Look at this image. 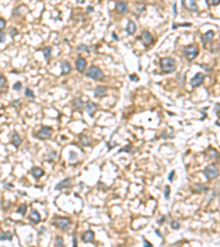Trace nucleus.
I'll return each mask as SVG.
<instances>
[{"instance_id":"f257e3e1","label":"nucleus","mask_w":220,"mask_h":247,"mask_svg":"<svg viewBox=\"0 0 220 247\" xmlns=\"http://www.w3.org/2000/svg\"><path fill=\"white\" fill-rule=\"evenodd\" d=\"M160 66H161L162 73L171 74L173 71H175V69H176V62H175L174 58L169 56L163 57L160 61Z\"/></svg>"},{"instance_id":"f03ea898","label":"nucleus","mask_w":220,"mask_h":247,"mask_svg":"<svg viewBox=\"0 0 220 247\" xmlns=\"http://www.w3.org/2000/svg\"><path fill=\"white\" fill-rule=\"evenodd\" d=\"M183 54L184 56L186 57L188 61H193L198 56L199 54V47L196 44H190L187 45L183 48Z\"/></svg>"},{"instance_id":"7ed1b4c3","label":"nucleus","mask_w":220,"mask_h":247,"mask_svg":"<svg viewBox=\"0 0 220 247\" xmlns=\"http://www.w3.org/2000/svg\"><path fill=\"white\" fill-rule=\"evenodd\" d=\"M86 76L95 80H104L105 75L98 66H91L86 70Z\"/></svg>"},{"instance_id":"20e7f679","label":"nucleus","mask_w":220,"mask_h":247,"mask_svg":"<svg viewBox=\"0 0 220 247\" xmlns=\"http://www.w3.org/2000/svg\"><path fill=\"white\" fill-rule=\"evenodd\" d=\"M203 172L208 180L216 179V178L218 177V175H219V170H218L217 166L215 165V164H211V165L207 166L206 168L204 169Z\"/></svg>"},{"instance_id":"39448f33","label":"nucleus","mask_w":220,"mask_h":247,"mask_svg":"<svg viewBox=\"0 0 220 247\" xmlns=\"http://www.w3.org/2000/svg\"><path fill=\"white\" fill-rule=\"evenodd\" d=\"M55 225H57L62 231H67L71 228L72 222L67 217H55Z\"/></svg>"},{"instance_id":"423d86ee","label":"nucleus","mask_w":220,"mask_h":247,"mask_svg":"<svg viewBox=\"0 0 220 247\" xmlns=\"http://www.w3.org/2000/svg\"><path fill=\"white\" fill-rule=\"evenodd\" d=\"M52 127H42L41 129L37 131V137L40 138V140H48L52 136Z\"/></svg>"},{"instance_id":"0eeeda50","label":"nucleus","mask_w":220,"mask_h":247,"mask_svg":"<svg viewBox=\"0 0 220 247\" xmlns=\"http://www.w3.org/2000/svg\"><path fill=\"white\" fill-rule=\"evenodd\" d=\"M204 80H205V75L203 73H197L190 79V85H192L193 88H197L203 84Z\"/></svg>"},{"instance_id":"6e6552de","label":"nucleus","mask_w":220,"mask_h":247,"mask_svg":"<svg viewBox=\"0 0 220 247\" xmlns=\"http://www.w3.org/2000/svg\"><path fill=\"white\" fill-rule=\"evenodd\" d=\"M182 5L186 10L190 12H197L198 11V6L195 0H183Z\"/></svg>"},{"instance_id":"1a4fd4ad","label":"nucleus","mask_w":220,"mask_h":247,"mask_svg":"<svg viewBox=\"0 0 220 247\" xmlns=\"http://www.w3.org/2000/svg\"><path fill=\"white\" fill-rule=\"evenodd\" d=\"M75 65H76V68L79 73H84V70L86 69V66H87V62H86V59L84 57L78 56L76 62H75Z\"/></svg>"},{"instance_id":"9d476101","label":"nucleus","mask_w":220,"mask_h":247,"mask_svg":"<svg viewBox=\"0 0 220 247\" xmlns=\"http://www.w3.org/2000/svg\"><path fill=\"white\" fill-rule=\"evenodd\" d=\"M85 108H86V111H87L88 114L90 115V117H93V115L96 113L97 110H98V106H97L95 102L90 101V100L86 102V106H85Z\"/></svg>"},{"instance_id":"9b49d317","label":"nucleus","mask_w":220,"mask_h":247,"mask_svg":"<svg viewBox=\"0 0 220 247\" xmlns=\"http://www.w3.org/2000/svg\"><path fill=\"white\" fill-rule=\"evenodd\" d=\"M139 39L142 40V42H143L144 45H150V44H152V43H153V37L151 35V33H150L149 31L142 32L141 37H139Z\"/></svg>"},{"instance_id":"f8f14e48","label":"nucleus","mask_w":220,"mask_h":247,"mask_svg":"<svg viewBox=\"0 0 220 247\" xmlns=\"http://www.w3.org/2000/svg\"><path fill=\"white\" fill-rule=\"evenodd\" d=\"M94 238H95V233L90 230L86 231L82 235V241L84 242V243H90V242L94 241Z\"/></svg>"},{"instance_id":"ddd939ff","label":"nucleus","mask_w":220,"mask_h":247,"mask_svg":"<svg viewBox=\"0 0 220 247\" xmlns=\"http://www.w3.org/2000/svg\"><path fill=\"white\" fill-rule=\"evenodd\" d=\"M214 37H215V32L212 31V30H210V31H207L206 33H204L203 35H201V42H203L204 44L210 43Z\"/></svg>"},{"instance_id":"4468645a","label":"nucleus","mask_w":220,"mask_h":247,"mask_svg":"<svg viewBox=\"0 0 220 247\" xmlns=\"http://www.w3.org/2000/svg\"><path fill=\"white\" fill-rule=\"evenodd\" d=\"M94 93H95L96 98H101V97L106 96V93H107V88L102 87V86H98V87L94 89Z\"/></svg>"},{"instance_id":"2eb2a0df","label":"nucleus","mask_w":220,"mask_h":247,"mask_svg":"<svg viewBox=\"0 0 220 247\" xmlns=\"http://www.w3.org/2000/svg\"><path fill=\"white\" fill-rule=\"evenodd\" d=\"M30 174H31L35 179H40V178L44 175V170H43L42 168H40V167H33V168L30 170Z\"/></svg>"},{"instance_id":"dca6fc26","label":"nucleus","mask_w":220,"mask_h":247,"mask_svg":"<svg viewBox=\"0 0 220 247\" xmlns=\"http://www.w3.org/2000/svg\"><path fill=\"white\" fill-rule=\"evenodd\" d=\"M29 220L33 223V224H37L40 221H41V216H40L39 212L37 210H32L30 215H29Z\"/></svg>"},{"instance_id":"f3484780","label":"nucleus","mask_w":220,"mask_h":247,"mask_svg":"<svg viewBox=\"0 0 220 247\" xmlns=\"http://www.w3.org/2000/svg\"><path fill=\"white\" fill-rule=\"evenodd\" d=\"M116 9L119 13H126L128 11V5L126 1H118L116 3Z\"/></svg>"},{"instance_id":"a211bd4d","label":"nucleus","mask_w":220,"mask_h":247,"mask_svg":"<svg viewBox=\"0 0 220 247\" xmlns=\"http://www.w3.org/2000/svg\"><path fill=\"white\" fill-rule=\"evenodd\" d=\"M69 183H71V178L69 177L65 178V179H63L62 181H59V183L55 186V190H62V189L65 188V187H68Z\"/></svg>"},{"instance_id":"6ab92c4d","label":"nucleus","mask_w":220,"mask_h":247,"mask_svg":"<svg viewBox=\"0 0 220 247\" xmlns=\"http://www.w3.org/2000/svg\"><path fill=\"white\" fill-rule=\"evenodd\" d=\"M11 143L13 144L16 147H19V146L21 145V143H22V140H21V137H20V135L18 134L16 131H13V133H12Z\"/></svg>"},{"instance_id":"aec40b11","label":"nucleus","mask_w":220,"mask_h":247,"mask_svg":"<svg viewBox=\"0 0 220 247\" xmlns=\"http://www.w3.org/2000/svg\"><path fill=\"white\" fill-rule=\"evenodd\" d=\"M61 68H62V75H67V74L71 73V70H72L71 64L68 62H66V61L61 63Z\"/></svg>"},{"instance_id":"412c9836","label":"nucleus","mask_w":220,"mask_h":247,"mask_svg":"<svg viewBox=\"0 0 220 247\" xmlns=\"http://www.w3.org/2000/svg\"><path fill=\"white\" fill-rule=\"evenodd\" d=\"M137 30V26H136V23L133 22V21H131V20H129L127 23V28H126V31H127L128 34H130V35H132L134 32H136Z\"/></svg>"},{"instance_id":"4be33fe9","label":"nucleus","mask_w":220,"mask_h":247,"mask_svg":"<svg viewBox=\"0 0 220 247\" xmlns=\"http://www.w3.org/2000/svg\"><path fill=\"white\" fill-rule=\"evenodd\" d=\"M72 106H73L74 109L78 111V110H82L84 103H83L82 99H80V98H75V99H73V100H72Z\"/></svg>"},{"instance_id":"5701e85b","label":"nucleus","mask_w":220,"mask_h":247,"mask_svg":"<svg viewBox=\"0 0 220 247\" xmlns=\"http://www.w3.org/2000/svg\"><path fill=\"white\" fill-rule=\"evenodd\" d=\"M208 191V187H206V186L204 185H198V183H196V185H194V187H193V192H198V193H200V192H207Z\"/></svg>"},{"instance_id":"b1692460","label":"nucleus","mask_w":220,"mask_h":247,"mask_svg":"<svg viewBox=\"0 0 220 247\" xmlns=\"http://www.w3.org/2000/svg\"><path fill=\"white\" fill-rule=\"evenodd\" d=\"M79 143L82 144L83 146H89L91 144L90 137H88L86 135H79Z\"/></svg>"},{"instance_id":"393cba45","label":"nucleus","mask_w":220,"mask_h":247,"mask_svg":"<svg viewBox=\"0 0 220 247\" xmlns=\"http://www.w3.org/2000/svg\"><path fill=\"white\" fill-rule=\"evenodd\" d=\"M12 239V234L6 232V233L0 234V241H11Z\"/></svg>"},{"instance_id":"a878e982","label":"nucleus","mask_w":220,"mask_h":247,"mask_svg":"<svg viewBox=\"0 0 220 247\" xmlns=\"http://www.w3.org/2000/svg\"><path fill=\"white\" fill-rule=\"evenodd\" d=\"M6 85H7V79L5 76H0V92L1 91H6Z\"/></svg>"},{"instance_id":"bb28decb","label":"nucleus","mask_w":220,"mask_h":247,"mask_svg":"<svg viewBox=\"0 0 220 247\" xmlns=\"http://www.w3.org/2000/svg\"><path fill=\"white\" fill-rule=\"evenodd\" d=\"M26 212H27V204L26 203H23V204H21L18 208V210H17V213H19V214H21V215H26Z\"/></svg>"},{"instance_id":"cd10ccee","label":"nucleus","mask_w":220,"mask_h":247,"mask_svg":"<svg viewBox=\"0 0 220 247\" xmlns=\"http://www.w3.org/2000/svg\"><path fill=\"white\" fill-rule=\"evenodd\" d=\"M51 53H52V48L50 47V46L44 47V50H43V55H44V57H45L46 59H48L51 57Z\"/></svg>"},{"instance_id":"c85d7f7f","label":"nucleus","mask_w":220,"mask_h":247,"mask_svg":"<svg viewBox=\"0 0 220 247\" xmlns=\"http://www.w3.org/2000/svg\"><path fill=\"white\" fill-rule=\"evenodd\" d=\"M207 151H208V152H210V156H209V157L212 158V159H218V153H217V151H216V149L208 148Z\"/></svg>"},{"instance_id":"c756f323","label":"nucleus","mask_w":220,"mask_h":247,"mask_svg":"<svg viewBox=\"0 0 220 247\" xmlns=\"http://www.w3.org/2000/svg\"><path fill=\"white\" fill-rule=\"evenodd\" d=\"M171 228H172L173 230H178V228H181V224H179V222L178 221L173 220V221L171 222Z\"/></svg>"},{"instance_id":"7c9ffc66","label":"nucleus","mask_w":220,"mask_h":247,"mask_svg":"<svg viewBox=\"0 0 220 247\" xmlns=\"http://www.w3.org/2000/svg\"><path fill=\"white\" fill-rule=\"evenodd\" d=\"M24 95H26V97H28V98H31V99L35 98V97H34L33 91H32L31 89H29V88H27V89L24 90Z\"/></svg>"},{"instance_id":"2f4dec72","label":"nucleus","mask_w":220,"mask_h":247,"mask_svg":"<svg viewBox=\"0 0 220 247\" xmlns=\"http://www.w3.org/2000/svg\"><path fill=\"white\" fill-rule=\"evenodd\" d=\"M55 246H59V247L64 246V242H63V238L61 236H57L56 239H55Z\"/></svg>"},{"instance_id":"473e14b6","label":"nucleus","mask_w":220,"mask_h":247,"mask_svg":"<svg viewBox=\"0 0 220 247\" xmlns=\"http://www.w3.org/2000/svg\"><path fill=\"white\" fill-rule=\"evenodd\" d=\"M76 50L77 51H85L86 53H89V48L86 46V45H84V44H80V45H78L76 47Z\"/></svg>"},{"instance_id":"72a5a7b5","label":"nucleus","mask_w":220,"mask_h":247,"mask_svg":"<svg viewBox=\"0 0 220 247\" xmlns=\"http://www.w3.org/2000/svg\"><path fill=\"white\" fill-rule=\"evenodd\" d=\"M206 2L208 3V6L214 7V6H218L220 2V0H206Z\"/></svg>"},{"instance_id":"f704fd0d","label":"nucleus","mask_w":220,"mask_h":247,"mask_svg":"<svg viewBox=\"0 0 220 247\" xmlns=\"http://www.w3.org/2000/svg\"><path fill=\"white\" fill-rule=\"evenodd\" d=\"M122 152H126V153H130L131 152V145H128V146H124V147H122L121 149H119V153H122Z\"/></svg>"},{"instance_id":"c9c22d12","label":"nucleus","mask_w":220,"mask_h":247,"mask_svg":"<svg viewBox=\"0 0 220 247\" xmlns=\"http://www.w3.org/2000/svg\"><path fill=\"white\" fill-rule=\"evenodd\" d=\"M164 197H165V199L166 200L169 199V186H165V188H164Z\"/></svg>"},{"instance_id":"e433bc0d","label":"nucleus","mask_w":220,"mask_h":247,"mask_svg":"<svg viewBox=\"0 0 220 247\" xmlns=\"http://www.w3.org/2000/svg\"><path fill=\"white\" fill-rule=\"evenodd\" d=\"M21 88H22V84H21V82H16V84L13 85V89L16 90V91H19Z\"/></svg>"},{"instance_id":"4c0bfd02","label":"nucleus","mask_w":220,"mask_h":247,"mask_svg":"<svg viewBox=\"0 0 220 247\" xmlns=\"http://www.w3.org/2000/svg\"><path fill=\"white\" fill-rule=\"evenodd\" d=\"M144 9H145V6H144L143 3H141V5H138V9H136V10H137V12H138V13H141Z\"/></svg>"},{"instance_id":"58836bf2","label":"nucleus","mask_w":220,"mask_h":247,"mask_svg":"<svg viewBox=\"0 0 220 247\" xmlns=\"http://www.w3.org/2000/svg\"><path fill=\"white\" fill-rule=\"evenodd\" d=\"M69 160L71 162H74V160H77V155L75 154L74 152H71L69 153Z\"/></svg>"},{"instance_id":"ea45409f","label":"nucleus","mask_w":220,"mask_h":247,"mask_svg":"<svg viewBox=\"0 0 220 247\" xmlns=\"http://www.w3.org/2000/svg\"><path fill=\"white\" fill-rule=\"evenodd\" d=\"M178 26H190V23H182V24H176V23H175L174 26H173V29H177Z\"/></svg>"},{"instance_id":"a19ab883","label":"nucleus","mask_w":220,"mask_h":247,"mask_svg":"<svg viewBox=\"0 0 220 247\" xmlns=\"http://www.w3.org/2000/svg\"><path fill=\"white\" fill-rule=\"evenodd\" d=\"M5 26H6V20L2 19V18H0V31H1Z\"/></svg>"},{"instance_id":"79ce46f5","label":"nucleus","mask_w":220,"mask_h":247,"mask_svg":"<svg viewBox=\"0 0 220 247\" xmlns=\"http://www.w3.org/2000/svg\"><path fill=\"white\" fill-rule=\"evenodd\" d=\"M18 34V30L17 29H10V35H11L12 37H16Z\"/></svg>"},{"instance_id":"37998d69","label":"nucleus","mask_w":220,"mask_h":247,"mask_svg":"<svg viewBox=\"0 0 220 247\" xmlns=\"http://www.w3.org/2000/svg\"><path fill=\"white\" fill-rule=\"evenodd\" d=\"M174 176H175V171L172 170L171 172H169V181H173V179H174Z\"/></svg>"},{"instance_id":"c03bdc74","label":"nucleus","mask_w":220,"mask_h":247,"mask_svg":"<svg viewBox=\"0 0 220 247\" xmlns=\"http://www.w3.org/2000/svg\"><path fill=\"white\" fill-rule=\"evenodd\" d=\"M142 241H143V244H144V246H147V247H152V244L150 243V242H147L145 238H142Z\"/></svg>"},{"instance_id":"a18cd8bd","label":"nucleus","mask_w":220,"mask_h":247,"mask_svg":"<svg viewBox=\"0 0 220 247\" xmlns=\"http://www.w3.org/2000/svg\"><path fill=\"white\" fill-rule=\"evenodd\" d=\"M130 79H131L132 82H138V80H139V77L137 76V75H130Z\"/></svg>"},{"instance_id":"49530a36","label":"nucleus","mask_w":220,"mask_h":247,"mask_svg":"<svg viewBox=\"0 0 220 247\" xmlns=\"http://www.w3.org/2000/svg\"><path fill=\"white\" fill-rule=\"evenodd\" d=\"M73 246H77V238H76V234H73Z\"/></svg>"},{"instance_id":"de8ad7c7","label":"nucleus","mask_w":220,"mask_h":247,"mask_svg":"<svg viewBox=\"0 0 220 247\" xmlns=\"http://www.w3.org/2000/svg\"><path fill=\"white\" fill-rule=\"evenodd\" d=\"M6 41V35L3 33H0V43H2Z\"/></svg>"},{"instance_id":"09e8293b","label":"nucleus","mask_w":220,"mask_h":247,"mask_svg":"<svg viewBox=\"0 0 220 247\" xmlns=\"http://www.w3.org/2000/svg\"><path fill=\"white\" fill-rule=\"evenodd\" d=\"M164 222H165V216H161V217L158 219V224H162V223H164Z\"/></svg>"},{"instance_id":"8fccbe9b","label":"nucleus","mask_w":220,"mask_h":247,"mask_svg":"<svg viewBox=\"0 0 220 247\" xmlns=\"http://www.w3.org/2000/svg\"><path fill=\"white\" fill-rule=\"evenodd\" d=\"M215 111H216V114L219 115V103L216 104V108H215Z\"/></svg>"},{"instance_id":"3c124183","label":"nucleus","mask_w":220,"mask_h":247,"mask_svg":"<svg viewBox=\"0 0 220 247\" xmlns=\"http://www.w3.org/2000/svg\"><path fill=\"white\" fill-rule=\"evenodd\" d=\"M3 186H5V187H7V188H13V185H11V183H3Z\"/></svg>"},{"instance_id":"603ef678","label":"nucleus","mask_w":220,"mask_h":247,"mask_svg":"<svg viewBox=\"0 0 220 247\" xmlns=\"http://www.w3.org/2000/svg\"><path fill=\"white\" fill-rule=\"evenodd\" d=\"M173 10H174V14H175V16H176V14H177V9H176V3H174V5H173Z\"/></svg>"},{"instance_id":"864d4df0","label":"nucleus","mask_w":220,"mask_h":247,"mask_svg":"<svg viewBox=\"0 0 220 247\" xmlns=\"http://www.w3.org/2000/svg\"><path fill=\"white\" fill-rule=\"evenodd\" d=\"M154 233L156 234V235L158 236V237H162V235H161V233H160V232H158V230H155L154 231Z\"/></svg>"},{"instance_id":"5fc2aeb1","label":"nucleus","mask_w":220,"mask_h":247,"mask_svg":"<svg viewBox=\"0 0 220 247\" xmlns=\"http://www.w3.org/2000/svg\"><path fill=\"white\" fill-rule=\"evenodd\" d=\"M87 11H88V12H91V11H94V8H93V7H90V6H89V7H87Z\"/></svg>"},{"instance_id":"6e6d98bb","label":"nucleus","mask_w":220,"mask_h":247,"mask_svg":"<svg viewBox=\"0 0 220 247\" xmlns=\"http://www.w3.org/2000/svg\"><path fill=\"white\" fill-rule=\"evenodd\" d=\"M112 37L115 40H117V41H118V37H117V35H116V33H112Z\"/></svg>"},{"instance_id":"4d7b16f0","label":"nucleus","mask_w":220,"mask_h":247,"mask_svg":"<svg viewBox=\"0 0 220 247\" xmlns=\"http://www.w3.org/2000/svg\"><path fill=\"white\" fill-rule=\"evenodd\" d=\"M84 1H85V0H77V2H78V3H83Z\"/></svg>"},{"instance_id":"13d9d810","label":"nucleus","mask_w":220,"mask_h":247,"mask_svg":"<svg viewBox=\"0 0 220 247\" xmlns=\"http://www.w3.org/2000/svg\"><path fill=\"white\" fill-rule=\"evenodd\" d=\"M0 117H1V115H0Z\"/></svg>"}]
</instances>
